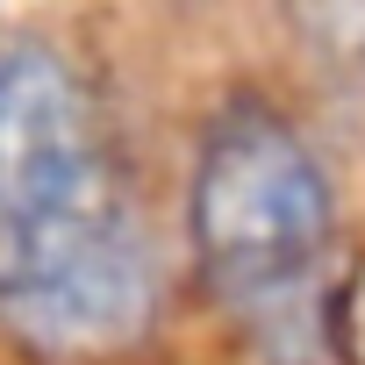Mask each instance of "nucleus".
<instances>
[{
    "label": "nucleus",
    "mask_w": 365,
    "mask_h": 365,
    "mask_svg": "<svg viewBox=\"0 0 365 365\" xmlns=\"http://www.w3.org/2000/svg\"><path fill=\"white\" fill-rule=\"evenodd\" d=\"M187 237L208 301L272 365H315L329 344L336 194L315 143L258 93H230L187 179Z\"/></svg>",
    "instance_id": "obj_2"
},
{
    "label": "nucleus",
    "mask_w": 365,
    "mask_h": 365,
    "mask_svg": "<svg viewBox=\"0 0 365 365\" xmlns=\"http://www.w3.org/2000/svg\"><path fill=\"white\" fill-rule=\"evenodd\" d=\"M158 308V251L108 179L72 58L0 43V322L43 351L129 344Z\"/></svg>",
    "instance_id": "obj_1"
}]
</instances>
